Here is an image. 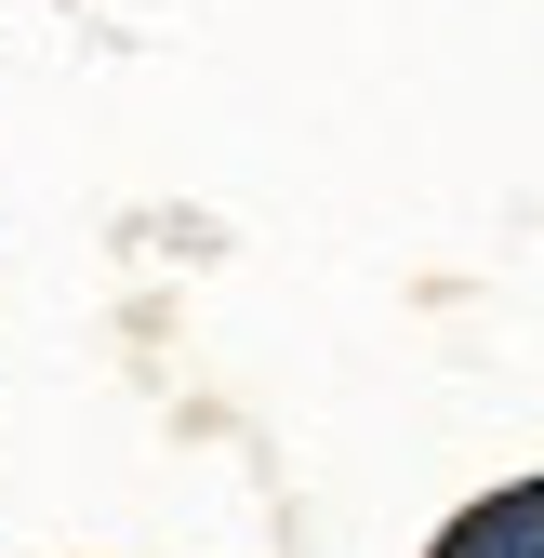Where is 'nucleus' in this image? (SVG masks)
<instances>
[{"label":"nucleus","instance_id":"f257e3e1","mask_svg":"<svg viewBox=\"0 0 544 558\" xmlns=\"http://www.w3.org/2000/svg\"><path fill=\"white\" fill-rule=\"evenodd\" d=\"M438 558H544V478H518V493H492V506H465V519L438 532Z\"/></svg>","mask_w":544,"mask_h":558}]
</instances>
